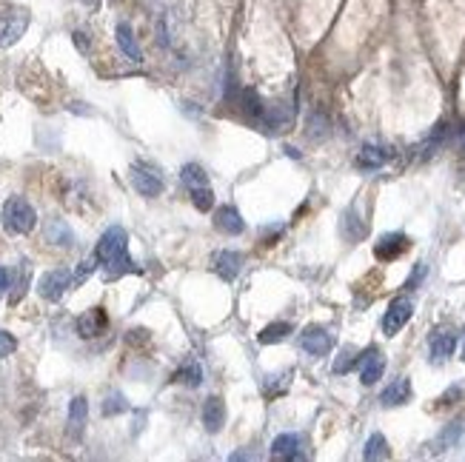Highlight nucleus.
I'll use <instances>...</instances> for the list:
<instances>
[{"instance_id":"obj_1","label":"nucleus","mask_w":465,"mask_h":462,"mask_svg":"<svg viewBox=\"0 0 465 462\" xmlns=\"http://www.w3.org/2000/svg\"><path fill=\"white\" fill-rule=\"evenodd\" d=\"M95 257L103 266L106 280H114V277L129 274V271H140L134 266V260L129 257V234L120 225H111L103 231V237L95 248Z\"/></svg>"},{"instance_id":"obj_2","label":"nucleus","mask_w":465,"mask_h":462,"mask_svg":"<svg viewBox=\"0 0 465 462\" xmlns=\"http://www.w3.org/2000/svg\"><path fill=\"white\" fill-rule=\"evenodd\" d=\"M0 220H3V228L9 231V234H29V231L35 228V223H37V214L23 197H9L3 203Z\"/></svg>"},{"instance_id":"obj_3","label":"nucleus","mask_w":465,"mask_h":462,"mask_svg":"<svg viewBox=\"0 0 465 462\" xmlns=\"http://www.w3.org/2000/svg\"><path fill=\"white\" fill-rule=\"evenodd\" d=\"M180 177H183L185 189H189V194H192V203L197 205V209H200V212H212L215 192H212V186H208V174L203 172V166L185 163L183 172H180Z\"/></svg>"},{"instance_id":"obj_4","label":"nucleus","mask_w":465,"mask_h":462,"mask_svg":"<svg viewBox=\"0 0 465 462\" xmlns=\"http://www.w3.org/2000/svg\"><path fill=\"white\" fill-rule=\"evenodd\" d=\"M75 283V277L69 274L66 268H55V271H46L37 283V294L43 299H49V303H57V299L66 294V288Z\"/></svg>"},{"instance_id":"obj_5","label":"nucleus","mask_w":465,"mask_h":462,"mask_svg":"<svg viewBox=\"0 0 465 462\" xmlns=\"http://www.w3.org/2000/svg\"><path fill=\"white\" fill-rule=\"evenodd\" d=\"M411 314H414V303H411L408 297L391 299V306H388V311H385V317H383V331H385V337L400 334L403 326L411 320Z\"/></svg>"},{"instance_id":"obj_6","label":"nucleus","mask_w":465,"mask_h":462,"mask_svg":"<svg viewBox=\"0 0 465 462\" xmlns=\"http://www.w3.org/2000/svg\"><path fill=\"white\" fill-rule=\"evenodd\" d=\"M129 177H131V186L137 194H143V197H157L163 194V180L160 174L152 169V166H143V163H134L129 169Z\"/></svg>"},{"instance_id":"obj_7","label":"nucleus","mask_w":465,"mask_h":462,"mask_svg":"<svg viewBox=\"0 0 465 462\" xmlns=\"http://www.w3.org/2000/svg\"><path fill=\"white\" fill-rule=\"evenodd\" d=\"M26 26H29V15L23 12V9L0 17V49H6V46L17 43L23 37V32H26Z\"/></svg>"},{"instance_id":"obj_8","label":"nucleus","mask_w":465,"mask_h":462,"mask_svg":"<svg viewBox=\"0 0 465 462\" xmlns=\"http://www.w3.org/2000/svg\"><path fill=\"white\" fill-rule=\"evenodd\" d=\"M257 123H260V131H268V134L283 131V129L291 123V106H286V103H274V106H266Z\"/></svg>"},{"instance_id":"obj_9","label":"nucleus","mask_w":465,"mask_h":462,"mask_svg":"<svg viewBox=\"0 0 465 462\" xmlns=\"http://www.w3.org/2000/svg\"><path fill=\"white\" fill-rule=\"evenodd\" d=\"M300 345H303V351L311 357H325L331 351V334L320 326H309L303 331V337H300Z\"/></svg>"},{"instance_id":"obj_10","label":"nucleus","mask_w":465,"mask_h":462,"mask_svg":"<svg viewBox=\"0 0 465 462\" xmlns=\"http://www.w3.org/2000/svg\"><path fill=\"white\" fill-rule=\"evenodd\" d=\"M212 268H215V274H220V280L231 283L243 268V257L237 251H217L212 257Z\"/></svg>"},{"instance_id":"obj_11","label":"nucleus","mask_w":465,"mask_h":462,"mask_svg":"<svg viewBox=\"0 0 465 462\" xmlns=\"http://www.w3.org/2000/svg\"><path fill=\"white\" fill-rule=\"evenodd\" d=\"M383 371H385V357L380 351L371 349L363 360H360V382L363 385H374L383 380Z\"/></svg>"},{"instance_id":"obj_12","label":"nucleus","mask_w":465,"mask_h":462,"mask_svg":"<svg viewBox=\"0 0 465 462\" xmlns=\"http://www.w3.org/2000/svg\"><path fill=\"white\" fill-rule=\"evenodd\" d=\"M405 248H408V237L400 234V231H391V234L380 237V243L374 246V254L377 260H397Z\"/></svg>"},{"instance_id":"obj_13","label":"nucleus","mask_w":465,"mask_h":462,"mask_svg":"<svg viewBox=\"0 0 465 462\" xmlns=\"http://www.w3.org/2000/svg\"><path fill=\"white\" fill-rule=\"evenodd\" d=\"M215 225L223 231V234L237 237V234H243L246 220L240 217V212L235 209V205H220V209L215 212Z\"/></svg>"},{"instance_id":"obj_14","label":"nucleus","mask_w":465,"mask_h":462,"mask_svg":"<svg viewBox=\"0 0 465 462\" xmlns=\"http://www.w3.org/2000/svg\"><path fill=\"white\" fill-rule=\"evenodd\" d=\"M391 160V149L385 146H374V143H365L357 154V166L365 169V172H374V169H383Z\"/></svg>"},{"instance_id":"obj_15","label":"nucleus","mask_w":465,"mask_h":462,"mask_svg":"<svg viewBox=\"0 0 465 462\" xmlns=\"http://www.w3.org/2000/svg\"><path fill=\"white\" fill-rule=\"evenodd\" d=\"M428 349H431L434 362H446L457 349V334L454 331H434L428 340Z\"/></svg>"},{"instance_id":"obj_16","label":"nucleus","mask_w":465,"mask_h":462,"mask_svg":"<svg viewBox=\"0 0 465 462\" xmlns=\"http://www.w3.org/2000/svg\"><path fill=\"white\" fill-rule=\"evenodd\" d=\"M411 400V380L408 377H397L388 388H383L380 394V403L385 408H394V405H405Z\"/></svg>"},{"instance_id":"obj_17","label":"nucleus","mask_w":465,"mask_h":462,"mask_svg":"<svg viewBox=\"0 0 465 462\" xmlns=\"http://www.w3.org/2000/svg\"><path fill=\"white\" fill-rule=\"evenodd\" d=\"M203 425L208 434H217L226 425V403L220 397H208L203 405Z\"/></svg>"},{"instance_id":"obj_18","label":"nucleus","mask_w":465,"mask_h":462,"mask_svg":"<svg viewBox=\"0 0 465 462\" xmlns=\"http://www.w3.org/2000/svg\"><path fill=\"white\" fill-rule=\"evenodd\" d=\"M271 456L274 459H303V451H300V434H280L271 443Z\"/></svg>"},{"instance_id":"obj_19","label":"nucleus","mask_w":465,"mask_h":462,"mask_svg":"<svg viewBox=\"0 0 465 462\" xmlns=\"http://www.w3.org/2000/svg\"><path fill=\"white\" fill-rule=\"evenodd\" d=\"M106 326H109V320H106L103 308H89V311L78 320V334H80V337H86V340H91V337L103 334V329H106Z\"/></svg>"},{"instance_id":"obj_20","label":"nucleus","mask_w":465,"mask_h":462,"mask_svg":"<svg viewBox=\"0 0 465 462\" xmlns=\"http://www.w3.org/2000/svg\"><path fill=\"white\" fill-rule=\"evenodd\" d=\"M46 240L55 243V246H63V248H72L75 246V231L66 220L52 217L49 223H46Z\"/></svg>"},{"instance_id":"obj_21","label":"nucleus","mask_w":465,"mask_h":462,"mask_svg":"<svg viewBox=\"0 0 465 462\" xmlns=\"http://www.w3.org/2000/svg\"><path fill=\"white\" fill-rule=\"evenodd\" d=\"M465 436V420H454V423H448L443 431H439V436L434 440V445H431V451H446V448H454L459 440Z\"/></svg>"},{"instance_id":"obj_22","label":"nucleus","mask_w":465,"mask_h":462,"mask_svg":"<svg viewBox=\"0 0 465 462\" xmlns=\"http://www.w3.org/2000/svg\"><path fill=\"white\" fill-rule=\"evenodd\" d=\"M118 46H120V52L129 57V60H134V63H140L143 60V52H140V46H137V37H134V32H131V26L129 23H118Z\"/></svg>"},{"instance_id":"obj_23","label":"nucleus","mask_w":465,"mask_h":462,"mask_svg":"<svg viewBox=\"0 0 465 462\" xmlns=\"http://www.w3.org/2000/svg\"><path fill=\"white\" fill-rule=\"evenodd\" d=\"M86 420H89V403L86 397H75L72 405H69V434L80 436L86 428Z\"/></svg>"},{"instance_id":"obj_24","label":"nucleus","mask_w":465,"mask_h":462,"mask_svg":"<svg viewBox=\"0 0 465 462\" xmlns=\"http://www.w3.org/2000/svg\"><path fill=\"white\" fill-rule=\"evenodd\" d=\"M340 228H343V237H345V240H352V243L365 237V231H368V228H365V223H363L360 214H357V205H352V209L343 214V225H340Z\"/></svg>"},{"instance_id":"obj_25","label":"nucleus","mask_w":465,"mask_h":462,"mask_svg":"<svg viewBox=\"0 0 465 462\" xmlns=\"http://www.w3.org/2000/svg\"><path fill=\"white\" fill-rule=\"evenodd\" d=\"M291 334V326H289V322H271V326H266L263 331H260V342L263 345H274V342H283L286 337Z\"/></svg>"},{"instance_id":"obj_26","label":"nucleus","mask_w":465,"mask_h":462,"mask_svg":"<svg viewBox=\"0 0 465 462\" xmlns=\"http://www.w3.org/2000/svg\"><path fill=\"white\" fill-rule=\"evenodd\" d=\"M363 456H365V459H385V456H388L385 436H383V434H371L368 443H365V448H363Z\"/></svg>"},{"instance_id":"obj_27","label":"nucleus","mask_w":465,"mask_h":462,"mask_svg":"<svg viewBox=\"0 0 465 462\" xmlns=\"http://www.w3.org/2000/svg\"><path fill=\"white\" fill-rule=\"evenodd\" d=\"M177 380H180L183 385H189V388H197V385L203 382V368H200V362H185L180 371H177Z\"/></svg>"},{"instance_id":"obj_28","label":"nucleus","mask_w":465,"mask_h":462,"mask_svg":"<svg viewBox=\"0 0 465 462\" xmlns=\"http://www.w3.org/2000/svg\"><path fill=\"white\" fill-rule=\"evenodd\" d=\"M123 411H129V403H126V397L120 394V391H114V394L106 397V403H103L106 417H114V414H123Z\"/></svg>"},{"instance_id":"obj_29","label":"nucleus","mask_w":465,"mask_h":462,"mask_svg":"<svg viewBox=\"0 0 465 462\" xmlns=\"http://www.w3.org/2000/svg\"><path fill=\"white\" fill-rule=\"evenodd\" d=\"M289 380H291V374H280V377H266V382H263V391L268 397H277L280 391H286L289 388Z\"/></svg>"},{"instance_id":"obj_30","label":"nucleus","mask_w":465,"mask_h":462,"mask_svg":"<svg viewBox=\"0 0 465 462\" xmlns=\"http://www.w3.org/2000/svg\"><path fill=\"white\" fill-rule=\"evenodd\" d=\"M329 134V123H325L320 114H311L309 118V137H314V140H320V137Z\"/></svg>"},{"instance_id":"obj_31","label":"nucleus","mask_w":465,"mask_h":462,"mask_svg":"<svg viewBox=\"0 0 465 462\" xmlns=\"http://www.w3.org/2000/svg\"><path fill=\"white\" fill-rule=\"evenodd\" d=\"M95 263H98V257H86V260L80 263V268L75 271V283H78V286L89 280V274H91V271H95Z\"/></svg>"},{"instance_id":"obj_32","label":"nucleus","mask_w":465,"mask_h":462,"mask_svg":"<svg viewBox=\"0 0 465 462\" xmlns=\"http://www.w3.org/2000/svg\"><path fill=\"white\" fill-rule=\"evenodd\" d=\"M352 362H354V349H343L340 360L334 362V374H345L348 368H352Z\"/></svg>"},{"instance_id":"obj_33","label":"nucleus","mask_w":465,"mask_h":462,"mask_svg":"<svg viewBox=\"0 0 465 462\" xmlns=\"http://www.w3.org/2000/svg\"><path fill=\"white\" fill-rule=\"evenodd\" d=\"M15 349H17V340H15L9 331H0V360L9 357Z\"/></svg>"},{"instance_id":"obj_34","label":"nucleus","mask_w":465,"mask_h":462,"mask_svg":"<svg viewBox=\"0 0 465 462\" xmlns=\"http://www.w3.org/2000/svg\"><path fill=\"white\" fill-rule=\"evenodd\" d=\"M428 274V266L426 263H417V268H414V274L408 277V283H405V288H417V286H420V280H423V277Z\"/></svg>"},{"instance_id":"obj_35","label":"nucleus","mask_w":465,"mask_h":462,"mask_svg":"<svg viewBox=\"0 0 465 462\" xmlns=\"http://www.w3.org/2000/svg\"><path fill=\"white\" fill-rule=\"evenodd\" d=\"M9 283H12V274H9L6 268H0V297H3V294H6Z\"/></svg>"},{"instance_id":"obj_36","label":"nucleus","mask_w":465,"mask_h":462,"mask_svg":"<svg viewBox=\"0 0 465 462\" xmlns=\"http://www.w3.org/2000/svg\"><path fill=\"white\" fill-rule=\"evenodd\" d=\"M75 43L80 46V52H89V40H86V35H83V32H75Z\"/></svg>"},{"instance_id":"obj_37","label":"nucleus","mask_w":465,"mask_h":462,"mask_svg":"<svg viewBox=\"0 0 465 462\" xmlns=\"http://www.w3.org/2000/svg\"><path fill=\"white\" fill-rule=\"evenodd\" d=\"M462 360H465V349H462Z\"/></svg>"}]
</instances>
